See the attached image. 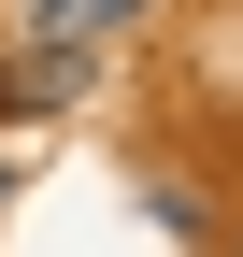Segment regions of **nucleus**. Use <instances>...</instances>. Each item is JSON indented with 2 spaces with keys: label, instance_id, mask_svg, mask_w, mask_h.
<instances>
[{
  "label": "nucleus",
  "instance_id": "f257e3e1",
  "mask_svg": "<svg viewBox=\"0 0 243 257\" xmlns=\"http://www.w3.org/2000/svg\"><path fill=\"white\" fill-rule=\"evenodd\" d=\"M72 72H86L72 43H57V57H29V72H0V114H43V100H72Z\"/></svg>",
  "mask_w": 243,
  "mask_h": 257
},
{
  "label": "nucleus",
  "instance_id": "f03ea898",
  "mask_svg": "<svg viewBox=\"0 0 243 257\" xmlns=\"http://www.w3.org/2000/svg\"><path fill=\"white\" fill-rule=\"evenodd\" d=\"M143 0H29V29H43V43H86V29H129Z\"/></svg>",
  "mask_w": 243,
  "mask_h": 257
}]
</instances>
